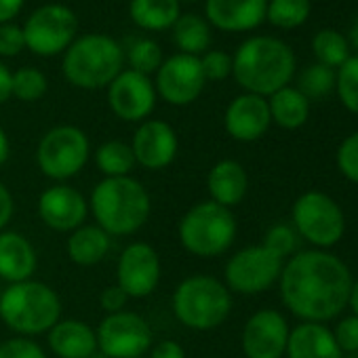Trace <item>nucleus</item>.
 I'll use <instances>...</instances> for the list:
<instances>
[{
  "label": "nucleus",
  "instance_id": "f257e3e1",
  "mask_svg": "<svg viewBox=\"0 0 358 358\" xmlns=\"http://www.w3.org/2000/svg\"><path fill=\"white\" fill-rule=\"evenodd\" d=\"M352 274L348 266L324 251H301L280 272L285 306L308 322L335 318L350 299Z\"/></svg>",
  "mask_w": 358,
  "mask_h": 358
},
{
  "label": "nucleus",
  "instance_id": "f03ea898",
  "mask_svg": "<svg viewBox=\"0 0 358 358\" xmlns=\"http://www.w3.org/2000/svg\"><path fill=\"white\" fill-rule=\"evenodd\" d=\"M89 209L106 234L131 236L150 220L152 201L143 184L131 175L103 177L91 192Z\"/></svg>",
  "mask_w": 358,
  "mask_h": 358
},
{
  "label": "nucleus",
  "instance_id": "7ed1b4c3",
  "mask_svg": "<svg viewBox=\"0 0 358 358\" xmlns=\"http://www.w3.org/2000/svg\"><path fill=\"white\" fill-rule=\"evenodd\" d=\"M236 83L251 95H274L295 74V55L289 45L272 36H255L243 43L232 57Z\"/></svg>",
  "mask_w": 358,
  "mask_h": 358
},
{
  "label": "nucleus",
  "instance_id": "20e7f679",
  "mask_svg": "<svg viewBox=\"0 0 358 358\" xmlns=\"http://www.w3.org/2000/svg\"><path fill=\"white\" fill-rule=\"evenodd\" d=\"M0 320L17 337L49 333L62 320V299L53 287L34 278L9 285L0 297Z\"/></svg>",
  "mask_w": 358,
  "mask_h": 358
},
{
  "label": "nucleus",
  "instance_id": "39448f33",
  "mask_svg": "<svg viewBox=\"0 0 358 358\" xmlns=\"http://www.w3.org/2000/svg\"><path fill=\"white\" fill-rule=\"evenodd\" d=\"M124 51L108 34H85L74 38L66 49L62 72L66 80L78 89L95 91L110 87V83L122 72Z\"/></svg>",
  "mask_w": 358,
  "mask_h": 358
},
{
  "label": "nucleus",
  "instance_id": "423d86ee",
  "mask_svg": "<svg viewBox=\"0 0 358 358\" xmlns=\"http://www.w3.org/2000/svg\"><path fill=\"white\" fill-rule=\"evenodd\" d=\"M173 314L192 331H211L226 322L232 310L230 289L215 276L194 274L173 291Z\"/></svg>",
  "mask_w": 358,
  "mask_h": 358
},
{
  "label": "nucleus",
  "instance_id": "0eeeda50",
  "mask_svg": "<svg viewBox=\"0 0 358 358\" xmlns=\"http://www.w3.org/2000/svg\"><path fill=\"white\" fill-rule=\"evenodd\" d=\"M238 226L232 209L213 201L190 207L177 226V238L190 255L211 259L224 255L236 238Z\"/></svg>",
  "mask_w": 358,
  "mask_h": 358
},
{
  "label": "nucleus",
  "instance_id": "6e6552de",
  "mask_svg": "<svg viewBox=\"0 0 358 358\" xmlns=\"http://www.w3.org/2000/svg\"><path fill=\"white\" fill-rule=\"evenodd\" d=\"M91 143L83 129L72 124L53 127L43 135L36 148V164L45 177L66 182L76 177L89 162Z\"/></svg>",
  "mask_w": 358,
  "mask_h": 358
},
{
  "label": "nucleus",
  "instance_id": "1a4fd4ad",
  "mask_svg": "<svg viewBox=\"0 0 358 358\" xmlns=\"http://www.w3.org/2000/svg\"><path fill=\"white\" fill-rule=\"evenodd\" d=\"M293 224L299 236L316 247H333L345 232L339 205L322 192H306L293 205Z\"/></svg>",
  "mask_w": 358,
  "mask_h": 358
},
{
  "label": "nucleus",
  "instance_id": "9d476101",
  "mask_svg": "<svg viewBox=\"0 0 358 358\" xmlns=\"http://www.w3.org/2000/svg\"><path fill=\"white\" fill-rule=\"evenodd\" d=\"M95 335L97 350L108 358H143L154 345L148 320L129 310L108 314L95 329Z\"/></svg>",
  "mask_w": 358,
  "mask_h": 358
},
{
  "label": "nucleus",
  "instance_id": "9b49d317",
  "mask_svg": "<svg viewBox=\"0 0 358 358\" xmlns=\"http://www.w3.org/2000/svg\"><path fill=\"white\" fill-rule=\"evenodd\" d=\"M26 49L41 57L64 53L76 38L78 20L66 5H47L34 11L24 24Z\"/></svg>",
  "mask_w": 358,
  "mask_h": 358
},
{
  "label": "nucleus",
  "instance_id": "f8f14e48",
  "mask_svg": "<svg viewBox=\"0 0 358 358\" xmlns=\"http://www.w3.org/2000/svg\"><path fill=\"white\" fill-rule=\"evenodd\" d=\"M282 272V259L264 245L247 247L226 264V287L241 295H257L268 291Z\"/></svg>",
  "mask_w": 358,
  "mask_h": 358
},
{
  "label": "nucleus",
  "instance_id": "ddd939ff",
  "mask_svg": "<svg viewBox=\"0 0 358 358\" xmlns=\"http://www.w3.org/2000/svg\"><path fill=\"white\" fill-rule=\"evenodd\" d=\"M205 72L201 57L177 53L162 59L156 72V95H160L171 106H190L196 101L205 89Z\"/></svg>",
  "mask_w": 358,
  "mask_h": 358
},
{
  "label": "nucleus",
  "instance_id": "4468645a",
  "mask_svg": "<svg viewBox=\"0 0 358 358\" xmlns=\"http://www.w3.org/2000/svg\"><path fill=\"white\" fill-rule=\"evenodd\" d=\"M160 257L148 243H131L122 249L116 264V285L129 299H143L152 295L160 282Z\"/></svg>",
  "mask_w": 358,
  "mask_h": 358
},
{
  "label": "nucleus",
  "instance_id": "2eb2a0df",
  "mask_svg": "<svg viewBox=\"0 0 358 358\" xmlns=\"http://www.w3.org/2000/svg\"><path fill=\"white\" fill-rule=\"evenodd\" d=\"M110 110L124 122H143L156 106V89L150 76L122 70L108 87Z\"/></svg>",
  "mask_w": 358,
  "mask_h": 358
},
{
  "label": "nucleus",
  "instance_id": "dca6fc26",
  "mask_svg": "<svg viewBox=\"0 0 358 358\" xmlns=\"http://www.w3.org/2000/svg\"><path fill=\"white\" fill-rule=\"evenodd\" d=\"M135 162L148 171L166 169L179 150L175 129L164 120H143L131 139Z\"/></svg>",
  "mask_w": 358,
  "mask_h": 358
},
{
  "label": "nucleus",
  "instance_id": "f3484780",
  "mask_svg": "<svg viewBox=\"0 0 358 358\" xmlns=\"http://www.w3.org/2000/svg\"><path fill=\"white\" fill-rule=\"evenodd\" d=\"M289 324L276 310L255 312L243 329V352L247 358H280L287 350Z\"/></svg>",
  "mask_w": 358,
  "mask_h": 358
},
{
  "label": "nucleus",
  "instance_id": "a211bd4d",
  "mask_svg": "<svg viewBox=\"0 0 358 358\" xmlns=\"http://www.w3.org/2000/svg\"><path fill=\"white\" fill-rule=\"evenodd\" d=\"M38 215L43 224L55 232H74L87 222V199L66 184L47 188L38 199Z\"/></svg>",
  "mask_w": 358,
  "mask_h": 358
},
{
  "label": "nucleus",
  "instance_id": "6ab92c4d",
  "mask_svg": "<svg viewBox=\"0 0 358 358\" xmlns=\"http://www.w3.org/2000/svg\"><path fill=\"white\" fill-rule=\"evenodd\" d=\"M270 108L268 101L259 95H238L226 110L224 124L232 139L236 141H257L270 129Z\"/></svg>",
  "mask_w": 358,
  "mask_h": 358
},
{
  "label": "nucleus",
  "instance_id": "aec40b11",
  "mask_svg": "<svg viewBox=\"0 0 358 358\" xmlns=\"http://www.w3.org/2000/svg\"><path fill=\"white\" fill-rule=\"evenodd\" d=\"M268 0H207L205 13L211 26L224 32H247L266 20Z\"/></svg>",
  "mask_w": 358,
  "mask_h": 358
},
{
  "label": "nucleus",
  "instance_id": "412c9836",
  "mask_svg": "<svg viewBox=\"0 0 358 358\" xmlns=\"http://www.w3.org/2000/svg\"><path fill=\"white\" fill-rule=\"evenodd\" d=\"M38 268V255L30 238L15 230L0 232V280L15 285L30 280Z\"/></svg>",
  "mask_w": 358,
  "mask_h": 358
},
{
  "label": "nucleus",
  "instance_id": "4be33fe9",
  "mask_svg": "<svg viewBox=\"0 0 358 358\" xmlns=\"http://www.w3.org/2000/svg\"><path fill=\"white\" fill-rule=\"evenodd\" d=\"M47 341L57 358H89L97 352V335L78 318H62L49 333Z\"/></svg>",
  "mask_w": 358,
  "mask_h": 358
},
{
  "label": "nucleus",
  "instance_id": "5701e85b",
  "mask_svg": "<svg viewBox=\"0 0 358 358\" xmlns=\"http://www.w3.org/2000/svg\"><path fill=\"white\" fill-rule=\"evenodd\" d=\"M285 352L289 358H343L333 333L320 322H303L289 331Z\"/></svg>",
  "mask_w": 358,
  "mask_h": 358
},
{
  "label": "nucleus",
  "instance_id": "b1692460",
  "mask_svg": "<svg viewBox=\"0 0 358 358\" xmlns=\"http://www.w3.org/2000/svg\"><path fill=\"white\" fill-rule=\"evenodd\" d=\"M249 188V177L247 171L243 169L241 162L236 160H220L211 166L209 175H207V190L213 203L232 209L236 207Z\"/></svg>",
  "mask_w": 358,
  "mask_h": 358
},
{
  "label": "nucleus",
  "instance_id": "393cba45",
  "mask_svg": "<svg viewBox=\"0 0 358 358\" xmlns=\"http://www.w3.org/2000/svg\"><path fill=\"white\" fill-rule=\"evenodd\" d=\"M112 247V236L106 234L97 224H83L74 232H70L68 238V255L76 266L91 268L103 262V257L110 253Z\"/></svg>",
  "mask_w": 358,
  "mask_h": 358
},
{
  "label": "nucleus",
  "instance_id": "a878e982",
  "mask_svg": "<svg viewBox=\"0 0 358 358\" xmlns=\"http://www.w3.org/2000/svg\"><path fill=\"white\" fill-rule=\"evenodd\" d=\"M129 15L135 26L150 32H162L173 28L182 13L179 0H131Z\"/></svg>",
  "mask_w": 358,
  "mask_h": 358
},
{
  "label": "nucleus",
  "instance_id": "bb28decb",
  "mask_svg": "<svg viewBox=\"0 0 358 358\" xmlns=\"http://www.w3.org/2000/svg\"><path fill=\"white\" fill-rule=\"evenodd\" d=\"M268 108H270V118L278 127L289 129V131L306 124V120L310 116V99H306L293 87H285V89L276 91L274 95H270Z\"/></svg>",
  "mask_w": 358,
  "mask_h": 358
},
{
  "label": "nucleus",
  "instance_id": "cd10ccee",
  "mask_svg": "<svg viewBox=\"0 0 358 358\" xmlns=\"http://www.w3.org/2000/svg\"><path fill=\"white\" fill-rule=\"evenodd\" d=\"M173 41L179 49V53L194 55L199 57L201 53H207L211 45V28L209 22L203 17L188 13V15H179V20L173 26Z\"/></svg>",
  "mask_w": 358,
  "mask_h": 358
},
{
  "label": "nucleus",
  "instance_id": "c85d7f7f",
  "mask_svg": "<svg viewBox=\"0 0 358 358\" xmlns=\"http://www.w3.org/2000/svg\"><path fill=\"white\" fill-rule=\"evenodd\" d=\"M95 164L103 177H129L137 162L131 143L110 139L95 150Z\"/></svg>",
  "mask_w": 358,
  "mask_h": 358
},
{
  "label": "nucleus",
  "instance_id": "c756f323",
  "mask_svg": "<svg viewBox=\"0 0 358 358\" xmlns=\"http://www.w3.org/2000/svg\"><path fill=\"white\" fill-rule=\"evenodd\" d=\"M312 49H314L316 59L331 70L339 68L350 57L345 36L335 30H320L312 41Z\"/></svg>",
  "mask_w": 358,
  "mask_h": 358
},
{
  "label": "nucleus",
  "instance_id": "7c9ffc66",
  "mask_svg": "<svg viewBox=\"0 0 358 358\" xmlns=\"http://www.w3.org/2000/svg\"><path fill=\"white\" fill-rule=\"evenodd\" d=\"M310 7V0H270L266 17L276 28L293 30L308 20Z\"/></svg>",
  "mask_w": 358,
  "mask_h": 358
},
{
  "label": "nucleus",
  "instance_id": "2f4dec72",
  "mask_svg": "<svg viewBox=\"0 0 358 358\" xmlns=\"http://www.w3.org/2000/svg\"><path fill=\"white\" fill-rule=\"evenodd\" d=\"M162 59L164 57H162L160 47L150 38H135V41H131V45L127 49V64L131 66L129 70L139 72L143 76L158 72Z\"/></svg>",
  "mask_w": 358,
  "mask_h": 358
},
{
  "label": "nucleus",
  "instance_id": "473e14b6",
  "mask_svg": "<svg viewBox=\"0 0 358 358\" xmlns=\"http://www.w3.org/2000/svg\"><path fill=\"white\" fill-rule=\"evenodd\" d=\"M47 89H49V83L41 70L22 68V70L13 72L11 95L17 97L20 101H38L41 97H45Z\"/></svg>",
  "mask_w": 358,
  "mask_h": 358
},
{
  "label": "nucleus",
  "instance_id": "72a5a7b5",
  "mask_svg": "<svg viewBox=\"0 0 358 358\" xmlns=\"http://www.w3.org/2000/svg\"><path fill=\"white\" fill-rule=\"evenodd\" d=\"M335 87V74L331 68L322 66V64H316V66H310L301 72L299 76V93L306 97V99H320L324 97L331 89Z\"/></svg>",
  "mask_w": 358,
  "mask_h": 358
},
{
  "label": "nucleus",
  "instance_id": "f704fd0d",
  "mask_svg": "<svg viewBox=\"0 0 358 358\" xmlns=\"http://www.w3.org/2000/svg\"><path fill=\"white\" fill-rule=\"evenodd\" d=\"M335 87L341 103L350 112L358 114V55L348 57L339 66V72L335 76Z\"/></svg>",
  "mask_w": 358,
  "mask_h": 358
},
{
  "label": "nucleus",
  "instance_id": "c9c22d12",
  "mask_svg": "<svg viewBox=\"0 0 358 358\" xmlns=\"http://www.w3.org/2000/svg\"><path fill=\"white\" fill-rule=\"evenodd\" d=\"M295 245H297V232L293 228L285 226V224L272 226L268 230V234H266V241H264V247L270 249L280 259L291 255L295 251Z\"/></svg>",
  "mask_w": 358,
  "mask_h": 358
},
{
  "label": "nucleus",
  "instance_id": "e433bc0d",
  "mask_svg": "<svg viewBox=\"0 0 358 358\" xmlns=\"http://www.w3.org/2000/svg\"><path fill=\"white\" fill-rule=\"evenodd\" d=\"M337 166L350 182L358 184V133L345 137L337 150Z\"/></svg>",
  "mask_w": 358,
  "mask_h": 358
},
{
  "label": "nucleus",
  "instance_id": "4c0bfd02",
  "mask_svg": "<svg viewBox=\"0 0 358 358\" xmlns=\"http://www.w3.org/2000/svg\"><path fill=\"white\" fill-rule=\"evenodd\" d=\"M0 358H47V352L30 337H11L0 343Z\"/></svg>",
  "mask_w": 358,
  "mask_h": 358
},
{
  "label": "nucleus",
  "instance_id": "58836bf2",
  "mask_svg": "<svg viewBox=\"0 0 358 358\" xmlns=\"http://www.w3.org/2000/svg\"><path fill=\"white\" fill-rule=\"evenodd\" d=\"M207 80H224L232 74V57L224 51H207L201 57Z\"/></svg>",
  "mask_w": 358,
  "mask_h": 358
},
{
  "label": "nucleus",
  "instance_id": "ea45409f",
  "mask_svg": "<svg viewBox=\"0 0 358 358\" xmlns=\"http://www.w3.org/2000/svg\"><path fill=\"white\" fill-rule=\"evenodd\" d=\"M24 49V30L15 24H0V57H15Z\"/></svg>",
  "mask_w": 358,
  "mask_h": 358
},
{
  "label": "nucleus",
  "instance_id": "a19ab883",
  "mask_svg": "<svg viewBox=\"0 0 358 358\" xmlns=\"http://www.w3.org/2000/svg\"><path fill=\"white\" fill-rule=\"evenodd\" d=\"M333 337L341 352H345V354L358 352V316H348V318L339 320Z\"/></svg>",
  "mask_w": 358,
  "mask_h": 358
},
{
  "label": "nucleus",
  "instance_id": "79ce46f5",
  "mask_svg": "<svg viewBox=\"0 0 358 358\" xmlns=\"http://www.w3.org/2000/svg\"><path fill=\"white\" fill-rule=\"evenodd\" d=\"M129 301V295L118 287V285H110L106 287L101 293H99V306L101 310H106L108 314H116V312H122L124 306Z\"/></svg>",
  "mask_w": 358,
  "mask_h": 358
},
{
  "label": "nucleus",
  "instance_id": "37998d69",
  "mask_svg": "<svg viewBox=\"0 0 358 358\" xmlns=\"http://www.w3.org/2000/svg\"><path fill=\"white\" fill-rule=\"evenodd\" d=\"M150 358H186V350L173 339H160L150 348Z\"/></svg>",
  "mask_w": 358,
  "mask_h": 358
},
{
  "label": "nucleus",
  "instance_id": "c03bdc74",
  "mask_svg": "<svg viewBox=\"0 0 358 358\" xmlns=\"http://www.w3.org/2000/svg\"><path fill=\"white\" fill-rule=\"evenodd\" d=\"M15 213V203H13V194L9 192V188L0 182V232L7 230V226L11 224Z\"/></svg>",
  "mask_w": 358,
  "mask_h": 358
},
{
  "label": "nucleus",
  "instance_id": "a18cd8bd",
  "mask_svg": "<svg viewBox=\"0 0 358 358\" xmlns=\"http://www.w3.org/2000/svg\"><path fill=\"white\" fill-rule=\"evenodd\" d=\"M26 0H0V24H11L20 15Z\"/></svg>",
  "mask_w": 358,
  "mask_h": 358
},
{
  "label": "nucleus",
  "instance_id": "49530a36",
  "mask_svg": "<svg viewBox=\"0 0 358 358\" xmlns=\"http://www.w3.org/2000/svg\"><path fill=\"white\" fill-rule=\"evenodd\" d=\"M11 80H13V72L0 62V103H5L7 99H11Z\"/></svg>",
  "mask_w": 358,
  "mask_h": 358
},
{
  "label": "nucleus",
  "instance_id": "de8ad7c7",
  "mask_svg": "<svg viewBox=\"0 0 358 358\" xmlns=\"http://www.w3.org/2000/svg\"><path fill=\"white\" fill-rule=\"evenodd\" d=\"M11 156V143H9V137L5 133V129L0 127V166H3Z\"/></svg>",
  "mask_w": 358,
  "mask_h": 358
},
{
  "label": "nucleus",
  "instance_id": "09e8293b",
  "mask_svg": "<svg viewBox=\"0 0 358 358\" xmlns=\"http://www.w3.org/2000/svg\"><path fill=\"white\" fill-rule=\"evenodd\" d=\"M350 308L354 310V316H358V280L352 282V291H350V299H348Z\"/></svg>",
  "mask_w": 358,
  "mask_h": 358
},
{
  "label": "nucleus",
  "instance_id": "8fccbe9b",
  "mask_svg": "<svg viewBox=\"0 0 358 358\" xmlns=\"http://www.w3.org/2000/svg\"><path fill=\"white\" fill-rule=\"evenodd\" d=\"M350 43L354 45V49L358 51V17H356V22L352 24V30H350Z\"/></svg>",
  "mask_w": 358,
  "mask_h": 358
},
{
  "label": "nucleus",
  "instance_id": "3c124183",
  "mask_svg": "<svg viewBox=\"0 0 358 358\" xmlns=\"http://www.w3.org/2000/svg\"><path fill=\"white\" fill-rule=\"evenodd\" d=\"M89 358H108V356H103V354H101V352L97 350V352H95L93 356H89Z\"/></svg>",
  "mask_w": 358,
  "mask_h": 358
},
{
  "label": "nucleus",
  "instance_id": "603ef678",
  "mask_svg": "<svg viewBox=\"0 0 358 358\" xmlns=\"http://www.w3.org/2000/svg\"><path fill=\"white\" fill-rule=\"evenodd\" d=\"M345 358H358V352H354V354H348Z\"/></svg>",
  "mask_w": 358,
  "mask_h": 358
},
{
  "label": "nucleus",
  "instance_id": "864d4df0",
  "mask_svg": "<svg viewBox=\"0 0 358 358\" xmlns=\"http://www.w3.org/2000/svg\"><path fill=\"white\" fill-rule=\"evenodd\" d=\"M3 291H5V287H3V280H0V297H3Z\"/></svg>",
  "mask_w": 358,
  "mask_h": 358
},
{
  "label": "nucleus",
  "instance_id": "5fc2aeb1",
  "mask_svg": "<svg viewBox=\"0 0 358 358\" xmlns=\"http://www.w3.org/2000/svg\"><path fill=\"white\" fill-rule=\"evenodd\" d=\"M179 3H182V0H179ZM184 3H194V0H184Z\"/></svg>",
  "mask_w": 358,
  "mask_h": 358
}]
</instances>
